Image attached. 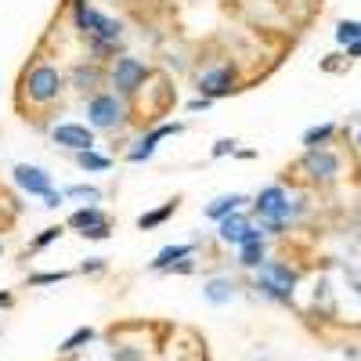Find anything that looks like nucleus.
<instances>
[{
	"mask_svg": "<svg viewBox=\"0 0 361 361\" xmlns=\"http://www.w3.org/2000/svg\"><path fill=\"white\" fill-rule=\"evenodd\" d=\"M62 87H66V76L58 73L54 66H47V62L33 66L25 73V80H22V90H25V98L33 105H51L58 94H62Z\"/></svg>",
	"mask_w": 361,
	"mask_h": 361,
	"instance_id": "1",
	"label": "nucleus"
},
{
	"mask_svg": "<svg viewBox=\"0 0 361 361\" xmlns=\"http://www.w3.org/2000/svg\"><path fill=\"white\" fill-rule=\"evenodd\" d=\"M253 209H257V217H260V224H264L267 231H286V224L293 221V206H289V195H286L282 185L264 188V192L257 195Z\"/></svg>",
	"mask_w": 361,
	"mask_h": 361,
	"instance_id": "2",
	"label": "nucleus"
},
{
	"mask_svg": "<svg viewBox=\"0 0 361 361\" xmlns=\"http://www.w3.org/2000/svg\"><path fill=\"white\" fill-rule=\"evenodd\" d=\"M257 286L267 293V296H275V300H289L293 289H296V271L279 264V260H264L257 267Z\"/></svg>",
	"mask_w": 361,
	"mask_h": 361,
	"instance_id": "3",
	"label": "nucleus"
},
{
	"mask_svg": "<svg viewBox=\"0 0 361 361\" xmlns=\"http://www.w3.org/2000/svg\"><path fill=\"white\" fill-rule=\"evenodd\" d=\"M300 166H304V173L311 180H318V185H329V180L340 177V156H333L329 148H307Z\"/></svg>",
	"mask_w": 361,
	"mask_h": 361,
	"instance_id": "4",
	"label": "nucleus"
},
{
	"mask_svg": "<svg viewBox=\"0 0 361 361\" xmlns=\"http://www.w3.org/2000/svg\"><path fill=\"white\" fill-rule=\"evenodd\" d=\"M87 116H90V127L94 130H112L123 123V102L116 94H94L87 105Z\"/></svg>",
	"mask_w": 361,
	"mask_h": 361,
	"instance_id": "5",
	"label": "nucleus"
},
{
	"mask_svg": "<svg viewBox=\"0 0 361 361\" xmlns=\"http://www.w3.org/2000/svg\"><path fill=\"white\" fill-rule=\"evenodd\" d=\"M148 80V66L137 62V58H116V66H112V83L119 94H134V90Z\"/></svg>",
	"mask_w": 361,
	"mask_h": 361,
	"instance_id": "6",
	"label": "nucleus"
},
{
	"mask_svg": "<svg viewBox=\"0 0 361 361\" xmlns=\"http://www.w3.org/2000/svg\"><path fill=\"white\" fill-rule=\"evenodd\" d=\"M54 145L69 148V152H83V148H94V130L90 127H80V123H58L51 130Z\"/></svg>",
	"mask_w": 361,
	"mask_h": 361,
	"instance_id": "7",
	"label": "nucleus"
},
{
	"mask_svg": "<svg viewBox=\"0 0 361 361\" xmlns=\"http://www.w3.org/2000/svg\"><path fill=\"white\" fill-rule=\"evenodd\" d=\"M235 83H238V80H235V69H228V66H224V69H209V73H202V76H199V94L217 102V98L231 94Z\"/></svg>",
	"mask_w": 361,
	"mask_h": 361,
	"instance_id": "8",
	"label": "nucleus"
},
{
	"mask_svg": "<svg viewBox=\"0 0 361 361\" xmlns=\"http://www.w3.org/2000/svg\"><path fill=\"white\" fill-rule=\"evenodd\" d=\"M180 130H185L180 123H159V127H152V130H148V134L137 141V148H130V152H127V159H130V163H145V159H152L156 145H159L163 137H170V134H180Z\"/></svg>",
	"mask_w": 361,
	"mask_h": 361,
	"instance_id": "9",
	"label": "nucleus"
},
{
	"mask_svg": "<svg viewBox=\"0 0 361 361\" xmlns=\"http://www.w3.org/2000/svg\"><path fill=\"white\" fill-rule=\"evenodd\" d=\"M15 185L29 195H47L51 192V173L40 170V166H29V163H18L15 166Z\"/></svg>",
	"mask_w": 361,
	"mask_h": 361,
	"instance_id": "10",
	"label": "nucleus"
},
{
	"mask_svg": "<svg viewBox=\"0 0 361 361\" xmlns=\"http://www.w3.org/2000/svg\"><path fill=\"white\" fill-rule=\"evenodd\" d=\"M246 231H250V221H246V217L235 209V214H228V217L221 221V231H217V235L224 238V243H231V246H243Z\"/></svg>",
	"mask_w": 361,
	"mask_h": 361,
	"instance_id": "11",
	"label": "nucleus"
},
{
	"mask_svg": "<svg viewBox=\"0 0 361 361\" xmlns=\"http://www.w3.org/2000/svg\"><path fill=\"white\" fill-rule=\"evenodd\" d=\"M102 224H109V221H105V214L98 206H83V209H76V214L69 217V228H76L80 235H87L90 228H102Z\"/></svg>",
	"mask_w": 361,
	"mask_h": 361,
	"instance_id": "12",
	"label": "nucleus"
},
{
	"mask_svg": "<svg viewBox=\"0 0 361 361\" xmlns=\"http://www.w3.org/2000/svg\"><path fill=\"white\" fill-rule=\"evenodd\" d=\"M243 202H246V195H238V192L221 195V199H214V202L206 206V217H209V221H224V217H228V214H235V209L243 206Z\"/></svg>",
	"mask_w": 361,
	"mask_h": 361,
	"instance_id": "13",
	"label": "nucleus"
},
{
	"mask_svg": "<svg viewBox=\"0 0 361 361\" xmlns=\"http://www.w3.org/2000/svg\"><path fill=\"white\" fill-rule=\"evenodd\" d=\"M192 250H195V246H166V250H159L156 260H152V271H170L177 260L192 257Z\"/></svg>",
	"mask_w": 361,
	"mask_h": 361,
	"instance_id": "14",
	"label": "nucleus"
},
{
	"mask_svg": "<svg viewBox=\"0 0 361 361\" xmlns=\"http://www.w3.org/2000/svg\"><path fill=\"white\" fill-rule=\"evenodd\" d=\"M206 300L209 304H228V300L235 296V282L231 279H214V282H206Z\"/></svg>",
	"mask_w": 361,
	"mask_h": 361,
	"instance_id": "15",
	"label": "nucleus"
},
{
	"mask_svg": "<svg viewBox=\"0 0 361 361\" xmlns=\"http://www.w3.org/2000/svg\"><path fill=\"white\" fill-rule=\"evenodd\" d=\"M173 209H177V202H166V206L152 209V214H141V217H137V228H141V231H152V228H159L166 217H173Z\"/></svg>",
	"mask_w": 361,
	"mask_h": 361,
	"instance_id": "16",
	"label": "nucleus"
},
{
	"mask_svg": "<svg viewBox=\"0 0 361 361\" xmlns=\"http://www.w3.org/2000/svg\"><path fill=\"white\" fill-rule=\"evenodd\" d=\"M76 166L80 170H109L112 159L102 156V152H94V148H83V152H76Z\"/></svg>",
	"mask_w": 361,
	"mask_h": 361,
	"instance_id": "17",
	"label": "nucleus"
},
{
	"mask_svg": "<svg viewBox=\"0 0 361 361\" xmlns=\"http://www.w3.org/2000/svg\"><path fill=\"white\" fill-rule=\"evenodd\" d=\"M73 83H76L80 90H94V87L102 83V73H98L94 66H90V69H87V66H76V69H73Z\"/></svg>",
	"mask_w": 361,
	"mask_h": 361,
	"instance_id": "18",
	"label": "nucleus"
},
{
	"mask_svg": "<svg viewBox=\"0 0 361 361\" xmlns=\"http://www.w3.org/2000/svg\"><path fill=\"white\" fill-rule=\"evenodd\" d=\"M238 250H243V253H238V264H243V267H260L264 264V238H260V243H246Z\"/></svg>",
	"mask_w": 361,
	"mask_h": 361,
	"instance_id": "19",
	"label": "nucleus"
},
{
	"mask_svg": "<svg viewBox=\"0 0 361 361\" xmlns=\"http://www.w3.org/2000/svg\"><path fill=\"white\" fill-rule=\"evenodd\" d=\"M336 134V123H322V127H311L307 134H304V145L307 148H325V141Z\"/></svg>",
	"mask_w": 361,
	"mask_h": 361,
	"instance_id": "20",
	"label": "nucleus"
},
{
	"mask_svg": "<svg viewBox=\"0 0 361 361\" xmlns=\"http://www.w3.org/2000/svg\"><path fill=\"white\" fill-rule=\"evenodd\" d=\"M336 40H340V44H361V22L343 18V22L336 25Z\"/></svg>",
	"mask_w": 361,
	"mask_h": 361,
	"instance_id": "21",
	"label": "nucleus"
},
{
	"mask_svg": "<svg viewBox=\"0 0 361 361\" xmlns=\"http://www.w3.org/2000/svg\"><path fill=\"white\" fill-rule=\"evenodd\" d=\"M90 340H94V329H87V325H83V329H76V333H73L62 347H58V350L69 354V350H76V347H83V343H90Z\"/></svg>",
	"mask_w": 361,
	"mask_h": 361,
	"instance_id": "22",
	"label": "nucleus"
},
{
	"mask_svg": "<svg viewBox=\"0 0 361 361\" xmlns=\"http://www.w3.org/2000/svg\"><path fill=\"white\" fill-rule=\"evenodd\" d=\"M54 282H66V271H47V275L29 279V286H54Z\"/></svg>",
	"mask_w": 361,
	"mask_h": 361,
	"instance_id": "23",
	"label": "nucleus"
},
{
	"mask_svg": "<svg viewBox=\"0 0 361 361\" xmlns=\"http://www.w3.org/2000/svg\"><path fill=\"white\" fill-rule=\"evenodd\" d=\"M66 195H76V199H90V202H98V199H102V192H98L94 185H76V188H69Z\"/></svg>",
	"mask_w": 361,
	"mask_h": 361,
	"instance_id": "24",
	"label": "nucleus"
},
{
	"mask_svg": "<svg viewBox=\"0 0 361 361\" xmlns=\"http://www.w3.org/2000/svg\"><path fill=\"white\" fill-rule=\"evenodd\" d=\"M58 235H62V228H44V231L37 235V243H33V246H37V250H44V246H51V243H54Z\"/></svg>",
	"mask_w": 361,
	"mask_h": 361,
	"instance_id": "25",
	"label": "nucleus"
},
{
	"mask_svg": "<svg viewBox=\"0 0 361 361\" xmlns=\"http://www.w3.org/2000/svg\"><path fill=\"white\" fill-rule=\"evenodd\" d=\"M224 156H235V141L231 137H224V141L214 145V159H224Z\"/></svg>",
	"mask_w": 361,
	"mask_h": 361,
	"instance_id": "26",
	"label": "nucleus"
},
{
	"mask_svg": "<svg viewBox=\"0 0 361 361\" xmlns=\"http://www.w3.org/2000/svg\"><path fill=\"white\" fill-rule=\"evenodd\" d=\"M109 235H112V231H109V224H102V228H90L83 238H94V243H102V238H109Z\"/></svg>",
	"mask_w": 361,
	"mask_h": 361,
	"instance_id": "27",
	"label": "nucleus"
},
{
	"mask_svg": "<svg viewBox=\"0 0 361 361\" xmlns=\"http://www.w3.org/2000/svg\"><path fill=\"white\" fill-rule=\"evenodd\" d=\"M62 199H66V192H47V195H44V206L58 209V206H62Z\"/></svg>",
	"mask_w": 361,
	"mask_h": 361,
	"instance_id": "28",
	"label": "nucleus"
},
{
	"mask_svg": "<svg viewBox=\"0 0 361 361\" xmlns=\"http://www.w3.org/2000/svg\"><path fill=\"white\" fill-rule=\"evenodd\" d=\"M209 105H214V98H195V102H188V112H202Z\"/></svg>",
	"mask_w": 361,
	"mask_h": 361,
	"instance_id": "29",
	"label": "nucleus"
},
{
	"mask_svg": "<svg viewBox=\"0 0 361 361\" xmlns=\"http://www.w3.org/2000/svg\"><path fill=\"white\" fill-rule=\"evenodd\" d=\"M102 267H105V260H102V257H90V260H87V264H83L80 271L87 275V271H102Z\"/></svg>",
	"mask_w": 361,
	"mask_h": 361,
	"instance_id": "30",
	"label": "nucleus"
},
{
	"mask_svg": "<svg viewBox=\"0 0 361 361\" xmlns=\"http://www.w3.org/2000/svg\"><path fill=\"white\" fill-rule=\"evenodd\" d=\"M170 271H177V275H188V271H192V260H177Z\"/></svg>",
	"mask_w": 361,
	"mask_h": 361,
	"instance_id": "31",
	"label": "nucleus"
},
{
	"mask_svg": "<svg viewBox=\"0 0 361 361\" xmlns=\"http://www.w3.org/2000/svg\"><path fill=\"white\" fill-rule=\"evenodd\" d=\"M347 54H354V58H361V44H347Z\"/></svg>",
	"mask_w": 361,
	"mask_h": 361,
	"instance_id": "32",
	"label": "nucleus"
},
{
	"mask_svg": "<svg viewBox=\"0 0 361 361\" xmlns=\"http://www.w3.org/2000/svg\"><path fill=\"white\" fill-rule=\"evenodd\" d=\"M11 304V293H0V307H8Z\"/></svg>",
	"mask_w": 361,
	"mask_h": 361,
	"instance_id": "33",
	"label": "nucleus"
},
{
	"mask_svg": "<svg viewBox=\"0 0 361 361\" xmlns=\"http://www.w3.org/2000/svg\"><path fill=\"white\" fill-rule=\"evenodd\" d=\"M357 145H361V130H357Z\"/></svg>",
	"mask_w": 361,
	"mask_h": 361,
	"instance_id": "34",
	"label": "nucleus"
},
{
	"mask_svg": "<svg viewBox=\"0 0 361 361\" xmlns=\"http://www.w3.org/2000/svg\"><path fill=\"white\" fill-rule=\"evenodd\" d=\"M357 296H361V286H357Z\"/></svg>",
	"mask_w": 361,
	"mask_h": 361,
	"instance_id": "35",
	"label": "nucleus"
}]
</instances>
